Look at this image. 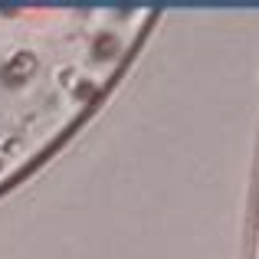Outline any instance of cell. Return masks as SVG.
I'll list each match as a JSON object with an SVG mask.
<instances>
[{
	"label": "cell",
	"mask_w": 259,
	"mask_h": 259,
	"mask_svg": "<svg viewBox=\"0 0 259 259\" xmlns=\"http://www.w3.org/2000/svg\"><path fill=\"white\" fill-rule=\"evenodd\" d=\"M33 69H36V56H33V53H17V56H10L4 63L0 79H4L10 89H17V85H23L26 79L33 76Z\"/></svg>",
	"instance_id": "cell-1"
},
{
	"label": "cell",
	"mask_w": 259,
	"mask_h": 259,
	"mask_svg": "<svg viewBox=\"0 0 259 259\" xmlns=\"http://www.w3.org/2000/svg\"><path fill=\"white\" fill-rule=\"evenodd\" d=\"M95 56L99 59H105V56H115V53H118V43H115V36H99L95 39Z\"/></svg>",
	"instance_id": "cell-2"
}]
</instances>
